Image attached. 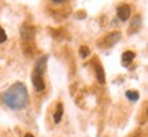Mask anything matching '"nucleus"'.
I'll use <instances>...</instances> for the list:
<instances>
[{
  "label": "nucleus",
  "mask_w": 148,
  "mask_h": 137,
  "mask_svg": "<svg viewBox=\"0 0 148 137\" xmlns=\"http://www.w3.org/2000/svg\"><path fill=\"white\" fill-rule=\"evenodd\" d=\"M21 36L23 40H32L33 36H34V27L29 26V25H22L21 27Z\"/></svg>",
  "instance_id": "obj_4"
},
{
  "label": "nucleus",
  "mask_w": 148,
  "mask_h": 137,
  "mask_svg": "<svg viewBox=\"0 0 148 137\" xmlns=\"http://www.w3.org/2000/svg\"><path fill=\"white\" fill-rule=\"evenodd\" d=\"M134 58H136V53L133 52V51H125V52L122 53V64L125 67H127L133 62Z\"/></svg>",
  "instance_id": "obj_5"
},
{
  "label": "nucleus",
  "mask_w": 148,
  "mask_h": 137,
  "mask_svg": "<svg viewBox=\"0 0 148 137\" xmlns=\"http://www.w3.org/2000/svg\"><path fill=\"white\" fill-rule=\"evenodd\" d=\"M89 53H90V51L86 45H82V47L79 48V55H81V58H86Z\"/></svg>",
  "instance_id": "obj_10"
},
{
  "label": "nucleus",
  "mask_w": 148,
  "mask_h": 137,
  "mask_svg": "<svg viewBox=\"0 0 148 137\" xmlns=\"http://www.w3.org/2000/svg\"><path fill=\"white\" fill-rule=\"evenodd\" d=\"M130 12H132L130 7L127 4H125V5H121V7L118 8L116 15H118V18H119L121 21H127V19L130 18Z\"/></svg>",
  "instance_id": "obj_3"
},
{
  "label": "nucleus",
  "mask_w": 148,
  "mask_h": 137,
  "mask_svg": "<svg viewBox=\"0 0 148 137\" xmlns=\"http://www.w3.org/2000/svg\"><path fill=\"white\" fill-rule=\"evenodd\" d=\"M25 137H34V136H32L30 133H27V134H25Z\"/></svg>",
  "instance_id": "obj_13"
},
{
  "label": "nucleus",
  "mask_w": 148,
  "mask_h": 137,
  "mask_svg": "<svg viewBox=\"0 0 148 137\" xmlns=\"http://www.w3.org/2000/svg\"><path fill=\"white\" fill-rule=\"evenodd\" d=\"M125 96L132 101H137L138 97H140V95H138L136 90H126V92H125Z\"/></svg>",
  "instance_id": "obj_9"
},
{
  "label": "nucleus",
  "mask_w": 148,
  "mask_h": 137,
  "mask_svg": "<svg viewBox=\"0 0 148 137\" xmlns=\"http://www.w3.org/2000/svg\"><path fill=\"white\" fill-rule=\"evenodd\" d=\"M119 40H121V33L119 32H112L107 36L106 42L108 44V45H114V44H116Z\"/></svg>",
  "instance_id": "obj_6"
},
{
  "label": "nucleus",
  "mask_w": 148,
  "mask_h": 137,
  "mask_svg": "<svg viewBox=\"0 0 148 137\" xmlns=\"http://www.w3.org/2000/svg\"><path fill=\"white\" fill-rule=\"evenodd\" d=\"M62 115H63V105L59 103V104L56 105L55 114H53V121H55V123H59V122H60V119H62Z\"/></svg>",
  "instance_id": "obj_8"
},
{
  "label": "nucleus",
  "mask_w": 148,
  "mask_h": 137,
  "mask_svg": "<svg viewBox=\"0 0 148 137\" xmlns=\"http://www.w3.org/2000/svg\"><path fill=\"white\" fill-rule=\"evenodd\" d=\"M52 3H55V4H62V3H66L64 0H52Z\"/></svg>",
  "instance_id": "obj_12"
},
{
  "label": "nucleus",
  "mask_w": 148,
  "mask_h": 137,
  "mask_svg": "<svg viewBox=\"0 0 148 137\" xmlns=\"http://www.w3.org/2000/svg\"><path fill=\"white\" fill-rule=\"evenodd\" d=\"M1 100L11 110H22L29 103V95H27L26 86L22 82L12 84L7 90L1 93Z\"/></svg>",
  "instance_id": "obj_1"
},
{
  "label": "nucleus",
  "mask_w": 148,
  "mask_h": 137,
  "mask_svg": "<svg viewBox=\"0 0 148 137\" xmlns=\"http://www.w3.org/2000/svg\"><path fill=\"white\" fill-rule=\"evenodd\" d=\"M47 56H41L38 58V60L34 64V68H33L32 73V82L33 86L37 92H42L45 89V84H44V79H42V75H44V71H45V67H47Z\"/></svg>",
  "instance_id": "obj_2"
},
{
  "label": "nucleus",
  "mask_w": 148,
  "mask_h": 137,
  "mask_svg": "<svg viewBox=\"0 0 148 137\" xmlns=\"http://www.w3.org/2000/svg\"><path fill=\"white\" fill-rule=\"evenodd\" d=\"M95 71H96V78H97V81H99L100 84H104V82H106V75H104L103 67H101L100 64H97Z\"/></svg>",
  "instance_id": "obj_7"
},
{
  "label": "nucleus",
  "mask_w": 148,
  "mask_h": 137,
  "mask_svg": "<svg viewBox=\"0 0 148 137\" xmlns=\"http://www.w3.org/2000/svg\"><path fill=\"white\" fill-rule=\"evenodd\" d=\"M5 40H7V34H5V32L0 27V44H1V42H4Z\"/></svg>",
  "instance_id": "obj_11"
}]
</instances>
